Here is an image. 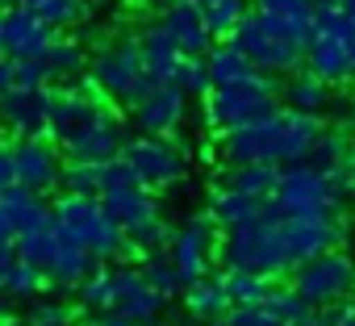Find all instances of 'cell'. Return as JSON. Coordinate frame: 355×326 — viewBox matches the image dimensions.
Listing matches in <instances>:
<instances>
[{
	"label": "cell",
	"mask_w": 355,
	"mask_h": 326,
	"mask_svg": "<svg viewBox=\"0 0 355 326\" xmlns=\"http://www.w3.org/2000/svg\"><path fill=\"white\" fill-rule=\"evenodd\" d=\"M184 305H189L197 318H209V322H218V318H226V314L234 309L218 276H201V280H193V284L184 289Z\"/></svg>",
	"instance_id": "d4e9b609"
},
{
	"label": "cell",
	"mask_w": 355,
	"mask_h": 326,
	"mask_svg": "<svg viewBox=\"0 0 355 326\" xmlns=\"http://www.w3.org/2000/svg\"><path fill=\"white\" fill-rule=\"evenodd\" d=\"M218 230L222 226L214 222V214H197V218L184 222V230H175L171 255H175V264H180V272H184L189 284L205 276V268L214 259V247H218Z\"/></svg>",
	"instance_id": "5bb4252c"
},
{
	"label": "cell",
	"mask_w": 355,
	"mask_h": 326,
	"mask_svg": "<svg viewBox=\"0 0 355 326\" xmlns=\"http://www.w3.org/2000/svg\"><path fill=\"white\" fill-rule=\"evenodd\" d=\"M167 30H171V38L180 42V51L184 55H209L214 46H218V38H214V30H209V22H205V5H163V17H159Z\"/></svg>",
	"instance_id": "e0dca14e"
},
{
	"label": "cell",
	"mask_w": 355,
	"mask_h": 326,
	"mask_svg": "<svg viewBox=\"0 0 355 326\" xmlns=\"http://www.w3.org/2000/svg\"><path fill=\"white\" fill-rule=\"evenodd\" d=\"M63 193L76 197H105V163H67Z\"/></svg>",
	"instance_id": "d590c367"
},
{
	"label": "cell",
	"mask_w": 355,
	"mask_h": 326,
	"mask_svg": "<svg viewBox=\"0 0 355 326\" xmlns=\"http://www.w3.org/2000/svg\"><path fill=\"white\" fill-rule=\"evenodd\" d=\"M222 264L268 276V280H280V276L297 272V255L288 247L284 214H280L276 201H268L251 222H243L234 230H222Z\"/></svg>",
	"instance_id": "7a4b0ae2"
},
{
	"label": "cell",
	"mask_w": 355,
	"mask_h": 326,
	"mask_svg": "<svg viewBox=\"0 0 355 326\" xmlns=\"http://www.w3.org/2000/svg\"><path fill=\"white\" fill-rule=\"evenodd\" d=\"M96 255L92 251H84V247H76L71 239H63L59 234V243H55V251H51V259H46V276H51V284L55 289H80L92 272H96Z\"/></svg>",
	"instance_id": "ffe728a7"
},
{
	"label": "cell",
	"mask_w": 355,
	"mask_h": 326,
	"mask_svg": "<svg viewBox=\"0 0 355 326\" xmlns=\"http://www.w3.org/2000/svg\"><path fill=\"white\" fill-rule=\"evenodd\" d=\"M343 13H347V17H355V0H343Z\"/></svg>",
	"instance_id": "7dc6e473"
},
{
	"label": "cell",
	"mask_w": 355,
	"mask_h": 326,
	"mask_svg": "<svg viewBox=\"0 0 355 326\" xmlns=\"http://www.w3.org/2000/svg\"><path fill=\"white\" fill-rule=\"evenodd\" d=\"M175 84H180L189 96H209L218 84H214V71H209V59L201 55H184L180 71H175Z\"/></svg>",
	"instance_id": "74e56055"
},
{
	"label": "cell",
	"mask_w": 355,
	"mask_h": 326,
	"mask_svg": "<svg viewBox=\"0 0 355 326\" xmlns=\"http://www.w3.org/2000/svg\"><path fill=\"white\" fill-rule=\"evenodd\" d=\"M55 42H59V30L42 22L34 9H26L21 0L9 5L5 17H0V51H5V59H42Z\"/></svg>",
	"instance_id": "30bf717a"
},
{
	"label": "cell",
	"mask_w": 355,
	"mask_h": 326,
	"mask_svg": "<svg viewBox=\"0 0 355 326\" xmlns=\"http://www.w3.org/2000/svg\"><path fill=\"white\" fill-rule=\"evenodd\" d=\"M105 105H109V101H105V92H101L92 80L59 84V88H55V109H51V138H55V142L71 138V134H76L84 121H92Z\"/></svg>",
	"instance_id": "4fadbf2b"
},
{
	"label": "cell",
	"mask_w": 355,
	"mask_h": 326,
	"mask_svg": "<svg viewBox=\"0 0 355 326\" xmlns=\"http://www.w3.org/2000/svg\"><path fill=\"white\" fill-rule=\"evenodd\" d=\"M318 9H343V0H313Z\"/></svg>",
	"instance_id": "bcb514c9"
},
{
	"label": "cell",
	"mask_w": 355,
	"mask_h": 326,
	"mask_svg": "<svg viewBox=\"0 0 355 326\" xmlns=\"http://www.w3.org/2000/svg\"><path fill=\"white\" fill-rule=\"evenodd\" d=\"M330 318H334V326H355V301H351V305L330 309Z\"/></svg>",
	"instance_id": "b9f144b4"
},
{
	"label": "cell",
	"mask_w": 355,
	"mask_h": 326,
	"mask_svg": "<svg viewBox=\"0 0 355 326\" xmlns=\"http://www.w3.org/2000/svg\"><path fill=\"white\" fill-rule=\"evenodd\" d=\"M293 284L313 309H338L355 293V264L343 251H326V255L301 264L293 272Z\"/></svg>",
	"instance_id": "8992f818"
},
{
	"label": "cell",
	"mask_w": 355,
	"mask_h": 326,
	"mask_svg": "<svg viewBox=\"0 0 355 326\" xmlns=\"http://www.w3.org/2000/svg\"><path fill=\"white\" fill-rule=\"evenodd\" d=\"M163 301H167V297L142 276V268H138V272H134V268H117V305H113V314L130 318L134 326H146L150 318H159Z\"/></svg>",
	"instance_id": "2e32d148"
},
{
	"label": "cell",
	"mask_w": 355,
	"mask_h": 326,
	"mask_svg": "<svg viewBox=\"0 0 355 326\" xmlns=\"http://www.w3.org/2000/svg\"><path fill=\"white\" fill-rule=\"evenodd\" d=\"M309 168H318V172H347V168H355V142L343 134V130H322V138H318V146L309 151Z\"/></svg>",
	"instance_id": "cb8c5ba5"
},
{
	"label": "cell",
	"mask_w": 355,
	"mask_h": 326,
	"mask_svg": "<svg viewBox=\"0 0 355 326\" xmlns=\"http://www.w3.org/2000/svg\"><path fill=\"white\" fill-rule=\"evenodd\" d=\"M263 305H268L284 326H305L309 318H318V309L297 293V284H272V293L263 297Z\"/></svg>",
	"instance_id": "f546056e"
},
{
	"label": "cell",
	"mask_w": 355,
	"mask_h": 326,
	"mask_svg": "<svg viewBox=\"0 0 355 326\" xmlns=\"http://www.w3.org/2000/svg\"><path fill=\"white\" fill-rule=\"evenodd\" d=\"M92 326H134V322L121 318V314H101V322H92Z\"/></svg>",
	"instance_id": "7bdbcfd3"
},
{
	"label": "cell",
	"mask_w": 355,
	"mask_h": 326,
	"mask_svg": "<svg viewBox=\"0 0 355 326\" xmlns=\"http://www.w3.org/2000/svg\"><path fill=\"white\" fill-rule=\"evenodd\" d=\"M46 284H51V276H46V268H38V264L13 259V264L0 268V289H5L9 301H38V297L46 293Z\"/></svg>",
	"instance_id": "603a6c76"
},
{
	"label": "cell",
	"mask_w": 355,
	"mask_h": 326,
	"mask_svg": "<svg viewBox=\"0 0 355 326\" xmlns=\"http://www.w3.org/2000/svg\"><path fill=\"white\" fill-rule=\"evenodd\" d=\"M121 159L134 168V176L146 189H167L175 180H184V168H189L184 155H180V146L167 142V138H150V134L130 138L125 151H121Z\"/></svg>",
	"instance_id": "ba28073f"
},
{
	"label": "cell",
	"mask_w": 355,
	"mask_h": 326,
	"mask_svg": "<svg viewBox=\"0 0 355 326\" xmlns=\"http://www.w3.org/2000/svg\"><path fill=\"white\" fill-rule=\"evenodd\" d=\"M76 297H80L84 309L113 314V305H117V268H96V272L76 289Z\"/></svg>",
	"instance_id": "d6a6232c"
},
{
	"label": "cell",
	"mask_w": 355,
	"mask_h": 326,
	"mask_svg": "<svg viewBox=\"0 0 355 326\" xmlns=\"http://www.w3.org/2000/svg\"><path fill=\"white\" fill-rule=\"evenodd\" d=\"M26 9H34L42 22H51L55 30H67L76 26L84 13H88V0H21Z\"/></svg>",
	"instance_id": "8d00e7d4"
},
{
	"label": "cell",
	"mask_w": 355,
	"mask_h": 326,
	"mask_svg": "<svg viewBox=\"0 0 355 326\" xmlns=\"http://www.w3.org/2000/svg\"><path fill=\"white\" fill-rule=\"evenodd\" d=\"M146 76V63H142V46L138 42H117V46H105L92 67H88V80L105 92V96H117L125 105V96L134 92V84Z\"/></svg>",
	"instance_id": "8fae6325"
},
{
	"label": "cell",
	"mask_w": 355,
	"mask_h": 326,
	"mask_svg": "<svg viewBox=\"0 0 355 326\" xmlns=\"http://www.w3.org/2000/svg\"><path fill=\"white\" fill-rule=\"evenodd\" d=\"M17 185V146L13 138L0 146V189H13Z\"/></svg>",
	"instance_id": "60d3db41"
},
{
	"label": "cell",
	"mask_w": 355,
	"mask_h": 326,
	"mask_svg": "<svg viewBox=\"0 0 355 326\" xmlns=\"http://www.w3.org/2000/svg\"><path fill=\"white\" fill-rule=\"evenodd\" d=\"M234 42L251 55V63L263 71V76H297L305 55H309V38L301 30H293L288 22L280 17H268L259 9H251L234 34Z\"/></svg>",
	"instance_id": "277c9868"
},
{
	"label": "cell",
	"mask_w": 355,
	"mask_h": 326,
	"mask_svg": "<svg viewBox=\"0 0 355 326\" xmlns=\"http://www.w3.org/2000/svg\"><path fill=\"white\" fill-rule=\"evenodd\" d=\"M268 201L263 197H247V193H234V189H218L214 193V222L222 226V230H234V226H243V222H251L259 209H263Z\"/></svg>",
	"instance_id": "484cf974"
},
{
	"label": "cell",
	"mask_w": 355,
	"mask_h": 326,
	"mask_svg": "<svg viewBox=\"0 0 355 326\" xmlns=\"http://www.w3.org/2000/svg\"><path fill=\"white\" fill-rule=\"evenodd\" d=\"M101 201H105V209L117 218V226H121L125 234H138L142 226H150L155 218H163V214H159V201H155V189H146V185L113 189V193H105Z\"/></svg>",
	"instance_id": "ac0fdd59"
},
{
	"label": "cell",
	"mask_w": 355,
	"mask_h": 326,
	"mask_svg": "<svg viewBox=\"0 0 355 326\" xmlns=\"http://www.w3.org/2000/svg\"><path fill=\"white\" fill-rule=\"evenodd\" d=\"M13 146H17V185H26L38 197L63 189L67 163H63V146L51 134H42V138H13Z\"/></svg>",
	"instance_id": "9c48e42d"
},
{
	"label": "cell",
	"mask_w": 355,
	"mask_h": 326,
	"mask_svg": "<svg viewBox=\"0 0 355 326\" xmlns=\"http://www.w3.org/2000/svg\"><path fill=\"white\" fill-rule=\"evenodd\" d=\"M142 276H146L163 297H175V293H184V289H189L180 264H175V255H167V251H150V255H142Z\"/></svg>",
	"instance_id": "4dcf8cb0"
},
{
	"label": "cell",
	"mask_w": 355,
	"mask_h": 326,
	"mask_svg": "<svg viewBox=\"0 0 355 326\" xmlns=\"http://www.w3.org/2000/svg\"><path fill=\"white\" fill-rule=\"evenodd\" d=\"M55 218H59V230L63 239H71L76 247L92 251L96 259H130L138 247L130 243V234L117 226V218L105 209L101 197H76V193H63L55 201Z\"/></svg>",
	"instance_id": "3957f363"
},
{
	"label": "cell",
	"mask_w": 355,
	"mask_h": 326,
	"mask_svg": "<svg viewBox=\"0 0 355 326\" xmlns=\"http://www.w3.org/2000/svg\"><path fill=\"white\" fill-rule=\"evenodd\" d=\"M247 13H251V0H209V5H205V22H209L218 42L234 38Z\"/></svg>",
	"instance_id": "e575fe53"
},
{
	"label": "cell",
	"mask_w": 355,
	"mask_h": 326,
	"mask_svg": "<svg viewBox=\"0 0 355 326\" xmlns=\"http://www.w3.org/2000/svg\"><path fill=\"white\" fill-rule=\"evenodd\" d=\"M305 326H334V318H330V314H318V318H309Z\"/></svg>",
	"instance_id": "ee69618b"
},
{
	"label": "cell",
	"mask_w": 355,
	"mask_h": 326,
	"mask_svg": "<svg viewBox=\"0 0 355 326\" xmlns=\"http://www.w3.org/2000/svg\"><path fill=\"white\" fill-rule=\"evenodd\" d=\"M26 326H76V309L67 301H30Z\"/></svg>",
	"instance_id": "f35d334b"
},
{
	"label": "cell",
	"mask_w": 355,
	"mask_h": 326,
	"mask_svg": "<svg viewBox=\"0 0 355 326\" xmlns=\"http://www.w3.org/2000/svg\"><path fill=\"white\" fill-rule=\"evenodd\" d=\"M214 326H284V322L259 301V305H234V309H230L226 318H218Z\"/></svg>",
	"instance_id": "ab89813d"
},
{
	"label": "cell",
	"mask_w": 355,
	"mask_h": 326,
	"mask_svg": "<svg viewBox=\"0 0 355 326\" xmlns=\"http://www.w3.org/2000/svg\"><path fill=\"white\" fill-rule=\"evenodd\" d=\"M251 9L288 22L293 30H301L313 42V26H318V5H313V0H251Z\"/></svg>",
	"instance_id": "83f0119b"
},
{
	"label": "cell",
	"mask_w": 355,
	"mask_h": 326,
	"mask_svg": "<svg viewBox=\"0 0 355 326\" xmlns=\"http://www.w3.org/2000/svg\"><path fill=\"white\" fill-rule=\"evenodd\" d=\"M159 5H209V0H159Z\"/></svg>",
	"instance_id": "f6af8a7d"
},
{
	"label": "cell",
	"mask_w": 355,
	"mask_h": 326,
	"mask_svg": "<svg viewBox=\"0 0 355 326\" xmlns=\"http://www.w3.org/2000/svg\"><path fill=\"white\" fill-rule=\"evenodd\" d=\"M138 46H142L146 71H150L155 80H163V84H175V71H180V63H184V51H180V42L171 38V30H167L163 22H155V26L142 30Z\"/></svg>",
	"instance_id": "d6986e66"
},
{
	"label": "cell",
	"mask_w": 355,
	"mask_h": 326,
	"mask_svg": "<svg viewBox=\"0 0 355 326\" xmlns=\"http://www.w3.org/2000/svg\"><path fill=\"white\" fill-rule=\"evenodd\" d=\"M280 105V88H276V76H255V80H243V84H222L205 96V117L218 134L226 130H243L251 121H263L272 117Z\"/></svg>",
	"instance_id": "5b68a950"
},
{
	"label": "cell",
	"mask_w": 355,
	"mask_h": 326,
	"mask_svg": "<svg viewBox=\"0 0 355 326\" xmlns=\"http://www.w3.org/2000/svg\"><path fill=\"white\" fill-rule=\"evenodd\" d=\"M322 130L326 126L318 121V113H297L284 105L263 121H251L243 130H226L222 155H226V163H276V168H288V163L309 159Z\"/></svg>",
	"instance_id": "6da1fadb"
},
{
	"label": "cell",
	"mask_w": 355,
	"mask_h": 326,
	"mask_svg": "<svg viewBox=\"0 0 355 326\" xmlns=\"http://www.w3.org/2000/svg\"><path fill=\"white\" fill-rule=\"evenodd\" d=\"M125 121L113 105H105L92 121H84L71 138H63V155L67 163H109V159H121L125 151Z\"/></svg>",
	"instance_id": "52a82bcc"
},
{
	"label": "cell",
	"mask_w": 355,
	"mask_h": 326,
	"mask_svg": "<svg viewBox=\"0 0 355 326\" xmlns=\"http://www.w3.org/2000/svg\"><path fill=\"white\" fill-rule=\"evenodd\" d=\"M280 101L288 109H297V113H322V105H326V80H318L313 71H297V76L284 80Z\"/></svg>",
	"instance_id": "4316f807"
},
{
	"label": "cell",
	"mask_w": 355,
	"mask_h": 326,
	"mask_svg": "<svg viewBox=\"0 0 355 326\" xmlns=\"http://www.w3.org/2000/svg\"><path fill=\"white\" fill-rule=\"evenodd\" d=\"M51 109H55V88H9L0 92V113L13 138H42L51 134Z\"/></svg>",
	"instance_id": "7c38bea8"
},
{
	"label": "cell",
	"mask_w": 355,
	"mask_h": 326,
	"mask_svg": "<svg viewBox=\"0 0 355 326\" xmlns=\"http://www.w3.org/2000/svg\"><path fill=\"white\" fill-rule=\"evenodd\" d=\"M42 63H46V71H51V84H71V80H80L92 63L84 59V51H80V42H67V38H59L46 55H42Z\"/></svg>",
	"instance_id": "f1b7e54d"
},
{
	"label": "cell",
	"mask_w": 355,
	"mask_h": 326,
	"mask_svg": "<svg viewBox=\"0 0 355 326\" xmlns=\"http://www.w3.org/2000/svg\"><path fill=\"white\" fill-rule=\"evenodd\" d=\"M218 280H222L230 305H259L272 293V280L268 276H255V272H243V268H226Z\"/></svg>",
	"instance_id": "1f68e13d"
},
{
	"label": "cell",
	"mask_w": 355,
	"mask_h": 326,
	"mask_svg": "<svg viewBox=\"0 0 355 326\" xmlns=\"http://www.w3.org/2000/svg\"><path fill=\"white\" fill-rule=\"evenodd\" d=\"M209 71H214V84L222 88V84H243V80H255V76H263L255 63H251V55L234 42V38H226V42H218L209 55Z\"/></svg>",
	"instance_id": "7402d4cb"
},
{
	"label": "cell",
	"mask_w": 355,
	"mask_h": 326,
	"mask_svg": "<svg viewBox=\"0 0 355 326\" xmlns=\"http://www.w3.org/2000/svg\"><path fill=\"white\" fill-rule=\"evenodd\" d=\"M184 109H189V92H184L180 84H155L130 113H134V121H138L142 134L167 138L175 126L184 121Z\"/></svg>",
	"instance_id": "9a60e30c"
},
{
	"label": "cell",
	"mask_w": 355,
	"mask_h": 326,
	"mask_svg": "<svg viewBox=\"0 0 355 326\" xmlns=\"http://www.w3.org/2000/svg\"><path fill=\"white\" fill-rule=\"evenodd\" d=\"M9 88H51V71L42 59H5L0 63V92Z\"/></svg>",
	"instance_id": "836d02e7"
},
{
	"label": "cell",
	"mask_w": 355,
	"mask_h": 326,
	"mask_svg": "<svg viewBox=\"0 0 355 326\" xmlns=\"http://www.w3.org/2000/svg\"><path fill=\"white\" fill-rule=\"evenodd\" d=\"M280 172L284 168H276V163H230V168L222 172V185L218 189H234V193L272 201L276 189H280Z\"/></svg>",
	"instance_id": "44dd1931"
}]
</instances>
